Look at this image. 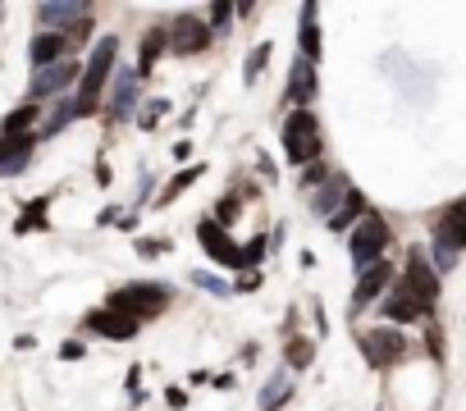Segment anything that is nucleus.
Here are the masks:
<instances>
[{
	"label": "nucleus",
	"instance_id": "nucleus-2",
	"mask_svg": "<svg viewBox=\"0 0 466 411\" xmlns=\"http://www.w3.org/2000/svg\"><path fill=\"white\" fill-rule=\"evenodd\" d=\"M115 51H119V42H115V37H106V42H101L97 51H92V65L83 69V78H78V101H74V110H78V115L97 110L101 87H106L110 69H115Z\"/></svg>",
	"mask_w": 466,
	"mask_h": 411
},
{
	"label": "nucleus",
	"instance_id": "nucleus-13",
	"mask_svg": "<svg viewBox=\"0 0 466 411\" xmlns=\"http://www.w3.org/2000/svg\"><path fill=\"white\" fill-rule=\"evenodd\" d=\"M33 65L37 69H51V65H60V60H65L69 55V42H65V33H46V37H37L33 42Z\"/></svg>",
	"mask_w": 466,
	"mask_h": 411
},
{
	"label": "nucleus",
	"instance_id": "nucleus-3",
	"mask_svg": "<svg viewBox=\"0 0 466 411\" xmlns=\"http://www.w3.org/2000/svg\"><path fill=\"white\" fill-rule=\"evenodd\" d=\"M165 306H169V292L160 288V283H133V288H119L115 297H110V311L128 315V320H151V315H160Z\"/></svg>",
	"mask_w": 466,
	"mask_h": 411
},
{
	"label": "nucleus",
	"instance_id": "nucleus-8",
	"mask_svg": "<svg viewBox=\"0 0 466 411\" xmlns=\"http://www.w3.org/2000/svg\"><path fill=\"white\" fill-rule=\"evenodd\" d=\"M87 329L92 334H106V338H138V320H128V315H119V311H92L87 315Z\"/></svg>",
	"mask_w": 466,
	"mask_h": 411
},
{
	"label": "nucleus",
	"instance_id": "nucleus-6",
	"mask_svg": "<svg viewBox=\"0 0 466 411\" xmlns=\"http://www.w3.org/2000/svg\"><path fill=\"white\" fill-rule=\"evenodd\" d=\"M197 238H201V247L210 251V260H219V265H242V247L238 242H228V233L219 224L206 219V224L197 228ZM242 270H247V265H242Z\"/></svg>",
	"mask_w": 466,
	"mask_h": 411
},
{
	"label": "nucleus",
	"instance_id": "nucleus-9",
	"mask_svg": "<svg viewBox=\"0 0 466 411\" xmlns=\"http://www.w3.org/2000/svg\"><path fill=\"white\" fill-rule=\"evenodd\" d=\"M466 242V201H453L444 210V224H439V251H453Z\"/></svg>",
	"mask_w": 466,
	"mask_h": 411
},
{
	"label": "nucleus",
	"instance_id": "nucleus-7",
	"mask_svg": "<svg viewBox=\"0 0 466 411\" xmlns=\"http://www.w3.org/2000/svg\"><path fill=\"white\" fill-rule=\"evenodd\" d=\"M206 46H210V28H206V23L178 19L169 28V51L174 55H197V51H206Z\"/></svg>",
	"mask_w": 466,
	"mask_h": 411
},
{
	"label": "nucleus",
	"instance_id": "nucleus-28",
	"mask_svg": "<svg viewBox=\"0 0 466 411\" xmlns=\"http://www.w3.org/2000/svg\"><path fill=\"white\" fill-rule=\"evenodd\" d=\"M265 60H270V46H256V51H251V60H247V83L260 74V65H265Z\"/></svg>",
	"mask_w": 466,
	"mask_h": 411
},
{
	"label": "nucleus",
	"instance_id": "nucleus-1",
	"mask_svg": "<svg viewBox=\"0 0 466 411\" xmlns=\"http://www.w3.org/2000/svg\"><path fill=\"white\" fill-rule=\"evenodd\" d=\"M283 156L293 165H311L320 156V119L311 110H293L283 124Z\"/></svg>",
	"mask_w": 466,
	"mask_h": 411
},
{
	"label": "nucleus",
	"instance_id": "nucleus-22",
	"mask_svg": "<svg viewBox=\"0 0 466 411\" xmlns=\"http://www.w3.org/2000/svg\"><path fill=\"white\" fill-rule=\"evenodd\" d=\"M133 83H138V74H128L119 83V97H115V115H119V119L128 115V106H133Z\"/></svg>",
	"mask_w": 466,
	"mask_h": 411
},
{
	"label": "nucleus",
	"instance_id": "nucleus-20",
	"mask_svg": "<svg viewBox=\"0 0 466 411\" xmlns=\"http://www.w3.org/2000/svg\"><path fill=\"white\" fill-rule=\"evenodd\" d=\"M42 23H69V19H87L83 5H42Z\"/></svg>",
	"mask_w": 466,
	"mask_h": 411
},
{
	"label": "nucleus",
	"instance_id": "nucleus-18",
	"mask_svg": "<svg viewBox=\"0 0 466 411\" xmlns=\"http://www.w3.org/2000/svg\"><path fill=\"white\" fill-rule=\"evenodd\" d=\"M315 55H320V33H315V5L302 10V60L311 65Z\"/></svg>",
	"mask_w": 466,
	"mask_h": 411
},
{
	"label": "nucleus",
	"instance_id": "nucleus-19",
	"mask_svg": "<svg viewBox=\"0 0 466 411\" xmlns=\"http://www.w3.org/2000/svg\"><path fill=\"white\" fill-rule=\"evenodd\" d=\"M37 110H42V106H19V110H14L10 119L0 124V128H5V137H19L23 128H33V119H37Z\"/></svg>",
	"mask_w": 466,
	"mask_h": 411
},
{
	"label": "nucleus",
	"instance_id": "nucleus-30",
	"mask_svg": "<svg viewBox=\"0 0 466 411\" xmlns=\"http://www.w3.org/2000/svg\"><path fill=\"white\" fill-rule=\"evenodd\" d=\"M228 14H233L228 5H215V10H210V19H215V23H228Z\"/></svg>",
	"mask_w": 466,
	"mask_h": 411
},
{
	"label": "nucleus",
	"instance_id": "nucleus-26",
	"mask_svg": "<svg viewBox=\"0 0 466 411\" xmlns=\"http://www.w3.org/2000/svg\"><path fill=\"white\" fill-rule=\"evenodd\" d=\"M42 210H46V196H42V201H33L28 210H23V219H19V233H28V228H37V224H42Z\"/></svg>",
	"mask_w": 466,
	"mask_h": 411
},
{
	"label": "nucleus",
	"instance_id": "nucleus-27",
	"mask_svg": "<svg viewBox=\"0 0 466 411\" xmlns=\"http://www.w3.org/2000/svg\"><path fill=\"white\" fill-rule=\"evenodd\" d=\"M238 219V196H228V201H219V215H215V224L224 228V224H233Z\"/></svg>",
	"mask_w": 466,
	"mask_h": 411
},
{
	"label": "nucleus",
	"instance_id": "nucleus-10",
	"mask_svg": "<svg viewBox=\"0 0 466 411\" xmlns=\"http://www.w3.org/2000/svg\"><path fill=\"white\" fill-rule=\"evenodd\" d=\"M361 347H366V357L375 361V366H389V361L402 357V334H393V329H375V334L361 338Z\"/></svg>",
	"mask_w": 466,
	"mask_h": 411
},
{
	"label": "nucleus",
	"instance_id": "nucleus-14",
	"mask_svg": "<svg viewBox=\"0 0 466 411\" xmlns=\"http://www.w3.org/2000/svg\"><path fill=\"white\" fill-rule=\"evenodd\" d=\"M28 151H33V133H19V137H0V174L23 169Z\"/></svg>",
	"mask_w": 466,
	"mask_h": 411
},
{
	"label": "nucleus",
	"instance_id": "nucleus-17",
	"mask_svg": "<svg viewBox=\"0 0 466 411\" xmlns=\"http://www.w3.org/2000/svg\"><path fill=\"white\" fill-rule=\"evenodd\" d=\"M361 210H366V196H361V192H343V206L329 215V228H347L352 219L361 215Z\"/></svg>",
	"mask_w": 466,
	"mask_h": 411
},
{
	"label": "nucleus",
	"instance_id": "nucleus-15",
	"mask_svg": "<svg viewBox=\"0 0 466 411\" xmlns=\"http://www.w3.org/2000/svg\"><path fill=\"white\" fill-rule=\"evenodd\" d=\"M384 311H389V320H416V315H425V306H421V302L412 297V292H407V288L398 283V292L389 297V306H384Z\"/></svg>",
	"mask_w": 466,
	"mask_h": 411
},
{
	"label": "nucleus",
	"instance_id": "nucleus-5",
	"mask_svg": "<svg viewBox=\"0 0 466 411\" xmlns=\"http://www.w3.org/2000/svg\"><path fill=\"white\" fill-rule=\"evenodd\" d=\"M402 288L412 292V297L425 306V311H430L434 297H439V274L430 270V260H425L421 251H412V260H407V279H402Z\"/></svg>",
	"mask_w": 466,
	"mask_h": 411
},
{
	"label": "nucleus",
	"instance_id": "nucleus-12",
	"mask_svg": "<svg viewBox=\"0 0 466 411\" xmlns=\"http://www.w3.org/2000/svg\"><path fill=\"white\" fill-rule=\"evenodd\" d=\"M389 265L384 260H375V265H366V274H361V283H357V297H352V311H361V306H370L375 297L384 292V283H389Z\"/></svg>",
	"mask_w": 466,
	"mask_h": 411
},
{
	"label": "nucleus",
	"instance_id": "nucleus-25",
	"mask_svg": "<svg viewBox=\"0 0 466 411\" xmlns=\"http://www.w3.org/2000/svg\"><path fill=\"white\" fill-rule=\"evenodd\" d=\"M288 361H293V366H311V343H306V338H293V343H288Z\"/></svg>",
	"mask_w": 466,
	"mask_h": 411
},
{
	"label": "nucleus",
	"instance_id": "nucleus-4",
	"mask_svg": "<svg viewBox=\"0 0 466 411\" xmlns=\"http://www.w3.org/2000/svg\"><path fill=\"white\" fill-rule=\"evenodd\" d=\"M384 247H389V224H384L380 215H366L357 224V233H352V260L366 270V265H375V260H380Z\"/></svg>",
	"mask_w": 466,
	"mask_h": 411
},
{
	"label": "nucleus",
	"instance_id": "nucleus-29",
	"mask_svg": "<svg viewBox=\"0 0 466 411\" xmlns=\"http://www.w3.org/2000/svg\"><path fill=\"white\" fill-rule=\"evenodd\" d=\"M338 192H343V183H334L325 196H320V210H325V215H329V206H334V196H338Z\"/></svg>",
	"mask_w": 466,
	"mask_h": 411
},
{
	"label": "nucleus",
	"instance_id": "nucleus-24",
	"mask_svg": "<svg viewBox=\"0 0 466 411\" xmlns=\"http://www.w3.org/2000/svg\"><path fill=\"white\" fill-rule=\"evenodd\" d=\"M192 279H197V283H201V288H206V292H215V297H228V292H233V288H228V283H224V279H215V274H206V270H197V274H192Z\"/></svg>",
	"mask_w": 466,
	"mask_h": 411
},
{
	"label": "nucleus",
	"instance_id": "nucleus-21",
	"mask_svg": "<svg viewBox=\"0 0 466 411\" xmlns=\"http://www.w3.org/2000/svg\"><path fill=\"white\" fill-rule=\"evenodd\" d=\"M283 398H288V384H283V379H270V389L260 393V411H274Z\"/></svg>",
	"mask_w": 466,
	"mask_h": 411
},
{
	"label": "nucleus",
	"instance_id": "nucleus-23",
	"mask_svg": "<svg viewBox=\"0 0 466 411\" xmlns=\"http://www.w3.org/2000/svg\"><path fill=\"white\" fill-rule=\"evenodd\" d=\"M192 178H201V169H197V165H192V169H183V174H178V178H174V183H169V187H165V196H160V201H174V196L183 192V187H188V183H192Z\"/></svg>",
	"mask_w": 466,
	"mask_h": 411
},
{
	"label": "nucleus",
	"instance_id": "nucleus-11",
	"mask_svg": "<svg viewBox=\"0 0 466 411\" xmlns=\"http://www.w3.org/2000/svg\"><path fill=\"white\" fill-rule=\"evenodd\" d=\"M69 83H78V69L69 65V60H60V65L42 69V74L33 78V101H37V97H51V92H65Z\"/></svg>",
	"mask_w": 466,
	"mask_h": 411
},
{
	"label": "nucleus",
	"instance_id": "nucleus-16",
	"mask_svg": "<svg viewBox=\"0 0 466 411\" xmlns=\"http://www.w3.org/2000/svg\"><path fill=\"white\" fill-rule=\"evenodd\" d=\"M288 97H293L302 110H306V101L315 97V74H311V65H306V60H297V65H293V92H288Z\"/></svg>",
	"mask_w": 466,
	"mask_h": 411
}]
</instances>
